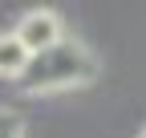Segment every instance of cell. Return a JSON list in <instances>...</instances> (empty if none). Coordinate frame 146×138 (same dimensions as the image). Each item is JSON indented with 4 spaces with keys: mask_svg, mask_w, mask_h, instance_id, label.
I'll return each instance as SVG.
<instances>
[{
    "mask_svg": "<svg viewBox=\"0 0 146 138\" xmlns=\"http://www.w3.org/2000/svg\"><path fill=\"white\" fill-rule=\"evenodd\" d=\"M98 73V61L85 53L77 41H61L36 53L29 61V69L16 77V90L25 94H45V90H65V85H77V81H89Z\"/></svg>",
    "mask_w": 146,
    "mask_h": 138,
    "instance_id": "6da1fadb",
    "label": "cell"
},
{
    "mask_svg": "<svg viewBox=\"0 0 146 138\" xmlns=\"http://www.w3.org/2000/svg\"><path fill=\"white\" fill-rule=\"evenodd\" d=\"M16 37H21L25 49L36 57V53H45V49L61 45V21L53 12H29L21 21V29H16Z\"/></svg>",
    "mask_w": 146,
    "mask_h": 138,
    "instance_id": "7a4b0ae2",
    "label": "cell"
},
{
    "mask_svg": "<svg viewBox=\"0 0 146 138\" xmlns=\"http://www.w3.org/2000/svg\"><path fill=\"white\" fill-rule=\"evenodd\" d=\"M29 61H33V53L25 49V41L16 37V33L12 37H0V77H12L16 81L29 69Z\"/></svg>",
    "mask_w": 146,
    "mask_h": 138,
    "instance_id": "3957f363",
    "label": "cell"
},
{
    "mask_svg": "<svg viewBox=\"0 0 146 138\" xmlns=\"http://www.w3.org/2000/svg\"><path fill=\"white\" fill-rule=\"evenodd\" d=\"M25 126H21V114H12V110H0V138H21Z\"/></svg>",
    "mask_w": 146,
    "mask_h": 138,
    "instance_id": "277c9868",
    "label": "cell"
},
{
    "mask_svg": "<svg viewBox=\"0 0 146 138\" xmlns=\"http://www.w3.org/2000/svg\"><path fill=\"white\" fill-rule=\"evenodd\" d=\"M142 138H146V130H142Z\"/></svg>",
    "mask_w": 146,
    "mask_h": 138,
    "instance_id": "5b68a950",
    "label": "cell"
}]
</instances>
